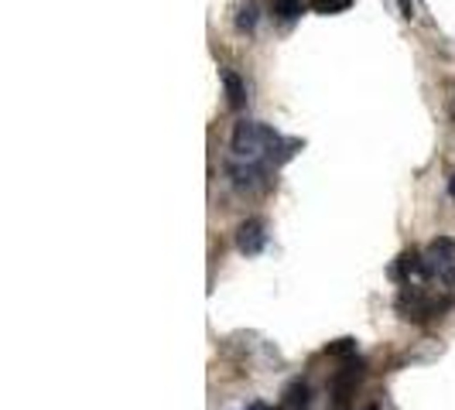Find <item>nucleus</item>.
I'll return each mask as SVG.
<instances>
[{"label":"nucleus","mask_w":455,"mask_h":410,"mask_svg":"<svg viewBox=\"0 0 455 410\" xmlns=\"http://www.w3.org/2000/svg\"><path fill=\"white\" fill-rule=\"evenodd\" d=\"M281 133L268 124H253V120H240L233 130V154L246 161V164H261L264 157H274V151L281 147Z\"/></svg>","instance_id":"f257e3e1"},{"label":"nucleus","mask_w":455,"mask_h":410,"mask_svg":"<svg viewBox=\"0 0 455 410\" xmlns=\"http://www.w3.org/2000/svg\"><path fill=\"white\" fill-rule=\"evenodd\" d=\"M438 308L442 305L428 301L418 287H404L401 294H397V311H401V318H407V322H425V318H431Z\"/></svg>","instance_id":"f03ea898"},{"label":"nucleus","mask_w":455,"mask_h":410,"mask_svg":"<svg viewBox=\"0 0 455 410\" xmlns=\"http://www.w3.org/2000/svg\"><path fill=\"white\" fill-rule=\"evenodd\" d=\"M455 239L452 236H438V239H431L428 253H425V267H428V277H435V274H449L455 263Z\"/></svg>","instance_id":"7ed1b4c3"},{"label":"nucleus","mask_w":455,"mask_h":410,"mask_svg":"<svg viewBox=\"0 0 455 410\" xmlns=\"http://www.w3.org/2000/svg\"><path fill=\"white\" fill-rule=\"evenodd\" d=\"M264 246H268V230H264V223H261V219L240 223V230H237V250L246 256H257Z\"/></svg>","instance_id":"20e7f679"},{"label":"nucleus","mask_w":455,"mask_h":410,"mask_svg":"<svg viewBox=\"0 0 455 410\" xmlns=\"http://www.w3.org/2000/svg\"><path fill=\"white\" fill-rule=\"evenodd\" d=\"M230 178H233V188H240V192L268 188V171H264V164H230Z\"/></svg>","instance_id":"39448f33"},{"label":"nucleus","mask_w":455,"mask_h":410,"mask_svg":"<svg viewBox=\"0 0 455 410\" xmlns=\"http://www.w3.org/2000/svg\"><path fill=\"white\" fill-rule=\"evenodd\" d=\"M360 376H363V362H346L339 373H336V404L343 407L349 397V390L360 383Z\"/></svg>","instance_id":"423d86ee"},{"label":"nucleus","mask_w":455,"mask_h":410,"mask_svg":"<svg viewBox=\"0 0 455 410\" xmlns=\"http://www.w3.org/2000/svg\"><path fill=\"white\" fill-rule=\"evenodd\" d=\"M394 274H397L401 281H411V277H428L425 256H418L414 250H411V253H401V256H397V267H394Z\"/></svg>","instance_id":"0eeeda50"},{"label":"nucleus","mask_w":455,"mask_h":410,"mask_svg":"<svg viewBox=\"0 0 455 410\" xmlns=\"http://www.w3.org/2000/svg\"><path fill=\"white\" fill-rule=\"evenodd\" d=\"M223 86H226V102L233 106V110H240L243 102H246V89H243V82L237 72H223Z\"/></svg>","instance_id":"6e6552de"},{"label":"nucleus","mask_w":455,"mask_h":410,"mask_svg":"<svg viewBox=\"0 0 455 410\" xmlns=\"http://www.w3.org/2000/svg\"><path fill=\"white\" fill-rule=\"evenodd\" d=\"M308 407V386L295 380V383H288L284 390V410H305Z\"/></svg>","instance_id":"1a4fd4ad"},{"label":"nucleus","mask_w":455,"mask_h":410,"mask_svg":"<svg viewBox=\"0 0 455 410\" xmlns=\"http://www.w3.org/2000/svg\"><path fill=\"white\" fill-rule=\"evenodd\" d=\"M301 147H305L301 140H281V147L274 151V157H270V164H274V168H277V164H288V161H291V157H295V154L301 151Z\"/></svg>","instance_id":"9d476101"},{"label":"nucleus","mask_w":455,"mask_h":410,"mask_svg":"<svg viewBox=\"0 0 455 410\" xmlns=\"http://www.w3.org/2000/svg\"><path fill=\"white\" fill-rule=\"evenodd\" d=\"M237 27H240V31H253V27H257V4H253V0H246V4L240 7Z\"/></svg>","instance_id":"9b49d317"},{"label":"nucleus","mask_w":455,"mask_h":410,"mask_svg":"<svg viewBox=\"0 0 455 410\" xmlns=\"http://www.w3.org/2000/svg\"><path fill=\"white\" fill-rule=\"evenodd\" d=\"M301 0H274V14L277 18H284V21H295L298 14H301Z\"/></svg>","instance_id":"f8f14e48"},{"label":"nucleus","mask_w":455,"mask_h":410,"mask_svg":"<svg viewBox=\"0 0 455 410\" xmlns=\"http://www.w3.org/2000/svg\"><path fill=\"white\" fill-rule=\"evenodd\" d=\"M319 14H339V11H349L352 0H308Z\"/></svg>","instance_id":"ddd939ff"},{"label":"nucleus","mask_w":455,"mask_h":410,"mask_svg":"<svg viewBox=\"0 0 455 410\" xmlns=\"http://www.w3.org/2000/svg\"><path fill=\"white\" fill-rule=\"evenodd\" d=\"M325 352L329 356H349V352H356V338H336V342L325 345Z\"/></svg>","instance_id":"4468645a"},{"label":"nucleus","mask_w":455,"mask_h":410,"mask_svg":"<svg viewBox=\"0 0 455 410\" xmlns=\"http://www.w3.org/2000/svg\"><path fill=\"white\" fill-rule=\"evenodd\" d=\"M397 4H401L404 18H411V14H414V4H411V0H397Z\"/></svg>","instance_id":"2eb2a0df"},{"label":"nucleus","mask_w":455,"mask_h":410,"mask_svg":"<svg viewBox=\"0 0 455 410\" xmlns=\"http://www.w3.org/2000/svg\"><path fill=\"white\" fill-rule=\"evenodd\" d=\"M445 284H449V287H455V267L449 270V274H445Z\"/></svg>","instance_id":"dca6fc26"},{"label":"nucleus","mask_w":455,"mask_h":410,"mask_svg":"<svg viewBox=\"0 0 455 410\" xmlns=\"http://www.w3.org/2000/svg\"><path fill=\"white\" fill-rule=\"evenodd\" d=\"M449 195H452V199H455V175H452V178H449Z\"/></svg>","instance_id":"f3484780"},{"label":"nucleus","mask_w":455,"mask_h":410,"mask_svg":"<svg viewBox=\"0 0 455 410\" xmlns=\"http://www.w3.org/2000/svg\"><path fill=\"white\" fill-rule=\"evenodd\" d=\"M246 410H270V407H264V404H250Z\"/></svg>","instance_id":"a211bd4d"}]
</instances>
